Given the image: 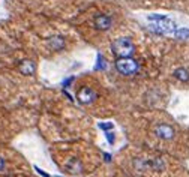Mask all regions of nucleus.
I'll return each instance as SVG.
<instances>
[{"instance_id":"f03ea898","label":"nucleus","mask_w":189,"mask_h":177,"mask_svg":"<svg viewBox=\"0 0 189 177\" xmlns=\"http://www.w3.org/2000/svg\"><path fill=\"white\" fill-rule=\"evenodd\" d=\"M111 51L117 57H132V54L135 53V45L131 38H117L111 44Z\"/></svg>"},{"instance_id":"39448f33","label":"nucleus","mask_w":189,"mask_h":177,"mask_svg":"<svg viewBox=\"0 0 189 177\" xmlns=\"http://www.w3.org/2000/svg\"><path fill=\"white\" fill-rule=\"evenodd\" d=\"M155 135L161 140H171L174 137V129L170 126V125H165V123H161L155 128Z\"/></svg>"},{"instance_id":"dca6fc26","label":"nucleus","mask_w":189,"mask_h":177,"mask_svg":"<svg viewBox=\"0 0 189 177\" xmlns=\"http://www.w3.org/2000/svg\"><path fill=\"white\" fill-rule=\"evenodd\" d=\"M5 167H6L5 159H3V158H0V171H3V170H5Z\"/></svg>"},{"instance_id":"f3484780","label":"nucleus","mask_w":189,"mask_h":177,"mask_svg":"<svg viewBox=\"0 0 189 177\" xmlns=\"http://www.w3.org/2000/svg\"><path fill=\"white\" fill-rule=\"evenodd\" d=\"M104 158H105V161H108V162L111 161V155L110 153H104Z\"/></svg>"},{"instance_id":"9b49d317","label":"nucleus","mask_w":189,"mask_h":177,"mask_svg":"<svg viewBox=\"0 0 189 177\" xmlns=\"http://www.w3.org/2000/svg\"><path fill=\"white\" fill-rule=\"evenodd\" d=\"M174 36L179 38V39H188L189 38V29H185V27L177 29V30H176V33H174Z\"/></svg>"},{"instance_id":"f8f14e48","label":"nucleus","mask_w":189,"mask_h":177,"mask_svg":"<svg viewBox=\"0 0 189 177\" xmlns=\"http://www.w3.org/2000/svg\"><path fill=\"white\" fill-rule=\"evenodd\" d=\"M74 81H75V77H68V78L62 83V87H63V89H66V87H69Z\"/></svg>"},{"instance_id":"1a4fd4ad","label":"nucleus","mask_w":189,"mask_h":177,"mask_svg":"<svg viewBox=\"0 0 189 177\" xmlns=\"http://www.w3.org/2000/svg\"><path fill=\"white\" fill-rule=\"evenodd\" d=\"M98 62H96V65H95V71H107L108 69V63H107V60L104 59V56L101 54V53H98Z\"/></svg>"},{"instance_id":"7ed1b4c3","label":"nucleus","mask_w":189,"mask_h":177,"mask_svg":"<svg viewBox=\"0 0 189 177\" xmlns=\"http://www.w3.org/2000/svg\"><path fill=\"white\" fill-rule=\"evenodd\" d=\"M116 69L123 77H131L140 69V63L132 57H119L116 60Z\"/></svg>"},{"instance_id":"423d86ee","label":"nucleus","mask_w":189,"mask_h":177,"mask_svg":"<svg viewBox=\"0 0 189 177\" xmlns=\"http://www.w3.org/2000/svg\"><path fill=\"white\" fill-rule=\"evenodd\" d=\"M113 26V18L105 14H99L95 17V27L98 30H108Z\"/></svg>"},{"instance_id":"9d476101","label":"nucleus","mask_w":189,"mask_h":177,"mask_svg":"<svg viewBox=\"0 0 189 177\" xmlns=\"http://www.w3.org/2000/svg\"><path fill=\"white\" fill-rule=\"evenodd\" d=\"M174 75H176V78H179L180 81H188L189 80V74L186 69H183V68H180L177 71L174 72Z\"/></svg>"},{"instance_id":"2eb2a0df","label":"nucleus","mask_w":189,"mask_h":177,"mask_svg":"<svg viewBox=\"0 0 189 177\" xmlns=\"http://www.w3.org/2000/svg\"><path fill=\"white\" fill-rule=\"evenodd\" d=\"M35 171H36V173H38V174H41V176H42V177H51V176H50V174H48V173H45V171H42V170H41L39 167H35Z\"/></svg>"},{"instance_id":"0eeeda50","label":"nucleus","mask_w":189,"mask_h":177,"mask_svg":"<svg viewBox=\"0 0 189 177\" xmlns=\"http://www.w3.org/2000/svg\"><path fill=\"white\" fill-rule=\"evenodd\" d=\"M18 69H20V72H21L23 75L30 77V75H33V74H35L36 65H35V62H33V60H23V62L20 63Z\"/></svg>"},{"instance_id":"4468645a","label":"nucleus","mask_w":189,"mask_h":177,"mask_svg":"<svg viewBox=\"0 0 189 177\" xmlns=\"http://www.w3.org/2000/svg\"><path fill=\"white\" fill-rule=\"evenodd\" d=\"M99 128H101V129H104V131H111L113 129V128H114V125H113V123H99Z\"/></svg>"},{"instance_id":"f257e3e1","label":"nucleus","mask_w":189,"mask_h":177,"mask_svg":"<svg viewBox=\"0 0 189 177\" xmlns=\"http://www.w3.org/2000/svg\"><path fill=\"white\" fill-rule=\"evenodd\" d=\"M147 20L150 21V30L158 33V35H174L179 27L173 20H170L165 15L161 14H153V15H147Z\"/></svg>"},{"instance_id":"6e6552de","label":"nucleus","mask_w":189,"mask_h":177,"mask_svg":"<svg viewBox=\"0 0 189 177\" xmlns=\"http://www.w3.org/2000/svg\"><path fill=\"white\" fill-rule=\"evenodd\" d=\"M47 45L50 47V50H53V51H60V50L65 48V39H63L62 36H53V38L48 39Z\"/></svg>"},{"instance_id":"20e7f679","label":"nucleus","mask_w":189,"mask_h":177,"mask_svg":"<svg viewBox=\"0 0 189 177\" xmlns=\"http://www.w3.org/2000/svg\"><path fill=\"white\" fill-rule=\"evenodd\" d=\"M96 98H98V93L95 92L92 87H83V89L78 90V93H77V99H78L80 104H83V105H89V104L95 102Z\"/></svg>"},{"instance_id":"ddd939ff","label":"nucleus","mask_w":189,"mask_h":177,"mask_svg":"<svg viewBox=\"0 0 189 177\" xmlns=\"http://www.w3.org/2000/svg\"><path fill=\"white\" fill-rule=\"evenodd\" d=\"M105 137H107V140H108L110 144H114V141H116V135H114V132H107Z\"/></svg>"}]
</instances>
